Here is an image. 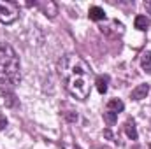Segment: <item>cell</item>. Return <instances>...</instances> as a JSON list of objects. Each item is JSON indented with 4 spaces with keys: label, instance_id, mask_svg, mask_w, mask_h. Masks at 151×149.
<instances>
[{
    "label": "cell",
    "instance_id": "1",
    "mask_svg": "<svg viewBox=\"0 0 151 149\" xmlns=\"http://www.w3.org/2000/svg\"><path fill=\"white\" fill-rule=\"evenodd\" d=\"M58 74L63 79L67 91L77 100H86L90 97L91 86V69L90 65L74 53L62 56L58 62Z\"/></svg>",
    "mask_w": 151,
    "mask_h": 149
},
{
    "label": "cell",
    "instance_id": "16",
    "mask_svg": "<svg viewBox=\"0 0 151 149\" xmlns=\"http://www.w3.org/2000/svg\"><path fill=\"white\" fill-rule=\"evenodd\" d=\"M144 5H146V11H148V12L151 14V2H146Z\"/></svg>",
    "mask_w": 151,
    "mask_h": 149
},
{
    "label": "cell",
    "instance_id": "6",
    "mask_svg": "<svg viewBox=\"0 0 151 149\" xmlns=\"http://www.w3.org/2000/svg\"><path fill=\"white\" fill-rule=\"evenodd\" d=\"M0 97L4 98L2 102H4L5 107H14V105H16V95H14L9 88H2V90H0Z\"/></svg>",
    "mask_w": 151,
    "mask_h": 149
},
{
    "label": "cell",
    "instance_id": "4",
    "mask_svg": "<svg viewBox=\"0 0 151 149\" xmlns=\"http://www.w3.org/2000/svg\"><path fill=\"white\" fill-rule=\"evenodd\" d=\"M100 32L104 35H107V37L116 39V37H119V35H123L125 27H123V23H119L116 19H111V21H106L104 19V23L100 25Z\"/></svg>",
    "mask_w": 151,
    "mask_h": 149
},
{
    "label": "cell",
    "instance_id": "7",
    "mask_svg": "<svg viewBox=\"0 0 151 149\" xmlns=\"http://www.w3.org/2000/svg\"><path fill=\"white\" fill-rule=\"evenodd\" d=\"M148 93H150V84H139L137 88L132 90L130 98H132V100H142V98H146Z\"/></svg>",
    "mask_w": 151,
    "mask_h": 149
},
{
    "label": "cell",
    "instance_id": "3",
    "mask_svg": "<svg viewBox=\"0 0 151 149\" xmlns=\"http://www.w3.org/2000/svg\"><path fill=\"white\" fill-rule=\"evenodd\" d=\"M19 18V7L14 2L9 0H0V23L11 25Z\"/></svg>",
    "mask_w": 151,
    "mask_h": 149
},
{
    "label": "cell",
    "instance_id": "9",
    "mask_svg": "<svg viewBox=\"0 0 151 149\" xmlns=\"http://www.w3.org/2000/svg\"><path fill=\"white\" fill-rule=\"evenodd\" d=\"M88 16H90V19H93V21H104V19H106V12H104V9L99 7V5L90 7Z\"/></svg>",
    "mask_w": 151,
    "mask_h": 149
},
{
    "label": "cell",
    "instance_id": "8",
    "mask_svg": "<svg viewBox=\"0 0 151 149\" xmlns=\"http://www.w3.org/2000/svg\"><path fill=\"white\" fill-rule=\"evenodd\" d=\"M123 130L127 133V137L130 140H137V128H135V121L134 119H127L123 125Z\"/></svg>",
    "mask_w": 151,
    "mask_h": 149
},
{
    "label": "cell",
    "instance_id": "14",
    "mask_svg": "<svg viewBox=\"0 0 151 149\" xmlns=\"http://www.w3.org/2000/svg\"><path fill=\"white\" fill-rule=\"evenodd\" d=\"M116 119H118V114H116V112H113V111H107V109H106V112H104V121H106L109 126H113L114 123H116Z\"/></svg>",
    "mask_w": 151,
    "mask_h": 149
},
{
    "label": "cell",
    "instance_id": "17",
    "mask_svg": "<svg viewBox=\"0 0 151 149\" xmlns=\"http://www.w3.org/2000/svg\"><path fill=\"white\" fill-rule=\"evenodd\" d=\"M65 149H70V146H69V144H65ZM74 149H77V148H74Z\"/></svg>",
    "mask_w": 151,
    "mask_h": 149
},
{
    "label": "cell",
    "instance_id": "13",
    "mask_svg": "<svg viewBox=\"0 0 151 149\" xmlns=\"http://www.w3.org/2000/svg\"><path fill=\"white\" fill-rule=\"evenodd\" d=\"M134 25H135V28H137V30L146 32V30L150 28V19H148L146 16H137V18H135V21H134Z\"/></svg>",
    "mask_w": 151,
    "mask_h": 149
},
{
    "label": "cell",
    "instance_id": "12",
    "mask_svg": "<svg viewBox=\"0 0 151 149\" xmlns=\"http://www.w3.org/2000/svg\"><path fill=\"white\" fill-rule=\"evenodd\" d=\"M141 67L146 74H151V53L150 51H144L141 54Z\"/></svg>",
    "mask_w": 151,
    "mask_h": 149
},
{
    "label": "cell",
    "instance_id": "5",
    "mask_svg": "<svg viewBox=\"0 0 151 149\" xmlns=\"http://www.w3.org/2000/svg\"><path fill=\"white\" fill-rule=\"evenodd\" d=\"M34 5H37L39 9L42 11V14H44V16H47V18H51V19L58 14V7H56V4H55V2H51V0L34 2Z\"/></svg>",
    "mask_w": 151,
    "mask_h": 149
},
{
    "label": "cell",
    "instance_id": "15",
    "mask_svg": "<svg viewBox=\"0 0 151 149\" xmlns=\"http://www.w3.org/2000/svg\"><path fill=\"white\" fill-rule=\"evenodd\" d=\"M5 126H7V117L4 114H0V130H4Z\"/></svg>",
    "mask_w": 151,
    "mask_h": 149
},
{
    "label": "cell",
    "instance_id": "2",
    "mask_svg": "<svg viewBox=\"0 0 151 149\" xmlns=\"http://www.w3.org/2000/svg\"><path fill=\"white\" fill-rule=\"evenodd\" d=\"M0 81L12 84L19 81V58L12 46L0 42Z\"/></svg>",
    "mask_w": 151,
    "mask_h": 149
},
{
    "label": "cell",
    "instance_id": "11",
    "mask_svg": "<svg viewBox=\"0 0 151 149\" xmlns=\"http://www.w3.org/2000/svg\"><path fill=\"white\" fill-rule=\"evenodd\" d=\"M107 111H113L116 112V114H119V112L125 109V104L119 100V98H111L109 102H107V107H106Z\"/></svg>",
    "mask_w": 151,
    "mask_h": 149
},
{
    "label": "cell",
    "instance_id": "18",
    "mask_svg": "<svg viewBox=\"0 0 151 149\" xmlns=\"http://www.w3.org/2000/svg\"><path fill=\"white\" fill-rule=\"evenodd\" d=\"M93 149H104V148H93Z\"/></svg>",
    "mask_w": 151,
    "mask_h": 149
},
{
    "label": "cell",
    "instance_id": "10",
    "mask_svg": "<svg viewBox=\"0 0 151 149\" xmlns=\"http://www.w3.org/2000/svg\"><path fill=\"white\" fill-rule=\"evenodd\" d=\"M95 84H97V90L100 95H104L107 91V84H109V75H99L95 79Z\"/></svg>",
    "mask_w": 151,
    "mask_h": 149
}]
</instances>
